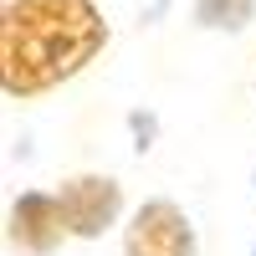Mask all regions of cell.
Instances as JSON below:
<instances>
[{"instance_id":"obj_1","label":"cell","mask_w":256,"mask_h":256,"mask_svg":"<svg viewBox=\"0 0 256 256\" xmlns=\"http://www.w3.org/2000/svg\"><path fill=\"white\" fill-rule=\"evenodd\" d=\"M108 46V20L92 0H16L0 26L6 92H46Z\"/></svg>"},{"instance_id":"obj_2","label":"cell","mask_w":256,"mask_h":256,"mask_svg":"<svg viewBox=\"0 0 256 256\" xmlns=\"http://www.w3.org/2000/svg\"><path fill=\"white\" fill-rule=\"evenodd\" d=\"M128 256H195V230L169 200H154L128 226Z\"/></svg>"},{"instance_id":"obj_3","label":"cell","mask_w":256,"mask_h":256,"mask_svg":"<svg viewBox=\"0 0 256 256\" xmlns=\"http://www.w3.org/2000/svg\"><path fill=\"white\" fill-rule=\"evenodd\" d=\"M56 205H62V226H67V230H77V236H98V230H108L113 216H118V184L113 180H98V174L67 180L62 195H56Z\"/></svg>"},{"instance_id":"obj_4","label":"cell","mask_w":256,"mask_h":256,"mask_svg":"<svg viewBox=\"0 0 256 256\" xmlns=\"http://www.w3.org/2000/svg\"><path fill=\"white\" fill-rule=\"evenodd\" d=\"M16 236L31 241L36 251H46L62 236V205H56V195H20L16 200Z\"/></svg>"},{"instance_id":"obj_5","label":"cell","mask_w":256,"mask_h":256,"mask_svg":"<svg viewBox=\"0 0 256 256\" xmlns=\"http://www.w3.org/2000/svg\"><path fill=\"white\" fill-rule=\"evenodd\" d=\"M195 20L205 31H246L256 20V0H195Z\"/></svg>"},{"instance_id":"obj_6","label":"cell","mask_w":256,"mask_h":256,"mask_svg":"<svg viewBox=\"0 0 256 256\" xmlns=\"http://www.w3.org/2000/svg\"><path fill=\"white\" fill-rule=\"evenodd\" d=\"M251 256H256V251H251Z\"/></svg>"}]
</instances>
